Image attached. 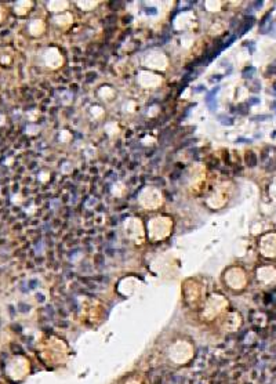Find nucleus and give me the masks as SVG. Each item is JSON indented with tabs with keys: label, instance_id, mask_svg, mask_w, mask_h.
<instances>
[{
	"label": "nucleus",
	"instance_id": "nucleus-1",
	"mask_svg": "<svg viewBox=\"0 0 276 384\" xmlns=\"http://www.w3.org/2000/svg\"><path fill=\"white\" fill-rule=\"evenodd\" d=\"M11 348L14 350V353H22V350H21V347L19 346H15V344H11Z\"/></svg>",
	"mask_w": 276,
	"mask_h": 384
},
{
	"label": "nucleus",
	"instance_id": "nucleus-2",
	"mask_svg": "<svg viewBox=\"0 0 276 384\" xmlns=\"http://www.w3.org/2000/svg\"><path fill=\"white\" fill-rule=\"evenodd\" d=\"M19 309H21V311H26V309H29V308H26V305L21 304V305H19Z\"/></svg>",
	"mask_w": 276,
	"mask_h": 384
},
{
	"label": "nucleus",
	"instance_id": "nucleus-3",
	"mask_svg": "<svg viewBox=\"0 0 276 384\" xmlns=\"http://www.w3.org/2000/svg\"><path fill=\"white\" fill-rule=\"evenodd\" d=\"M249 102H250V104H257V102H258V98H251V100L249 101Z\"/></svg>",
	"mask_w": 276,
	"mask_h": 384
}]
</instances>
